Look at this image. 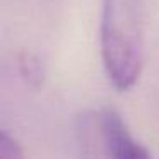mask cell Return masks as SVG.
Segmentation results:
<instances>
[{"mask_svg": "<svg viewBox=\"0 0 159 159\" xmlns=\"http://www.w3.org/2000/svg\"><path fill=\"white\" fill-rule=\"evenodd\" d=\"M101 62L111 86L128 91L139 82L145 57L142 0H103L99 22Z\"/></svg>", "mask_w": 159, "mask_h": 159, "instance_id": "1", "label": "cell"}, {"mask_svg": "<svg viewBox=\"0 0 159 159\" xmlns=\"http://www.w3.org/2000/svg\"><path fill=\"white\" fill-rule=\"evenodd\" d=\"M98 121L108 159H152L147 149L132 135L120 113L106 108Z\"/></svg>", "mask_w": 159, "mask_h": 159, "instance_id": "2", "label": "cell"}, {"mask_svg": "<svg viewBox=\"0 0 159 159\" xmlns=\"http://www.w3.org/2000/svg\"><path fill=\"white\" fill-rule=\"evenodd\" d=\"M0 159H26L22 145L7 132L0 134Z\"/></svg>", "mask_w": 159, "mask_h": 159, "instance_id": "3", "label": "cell"}, {"mask_svg": "<svg viewBox=\"0 0 159 159\" xmlns=\"http://www.w3.org/2000/svg\"><path fill=\"white\" fill-rule=\"evenodd\" d=\"M21 74L29 84H38L41 80V67L33 57H24L21 60Z\"/></svg>", "mask_w": 159, "mask_h": 159, "instance_id": "4", "label": "cell"}]
</instances>
